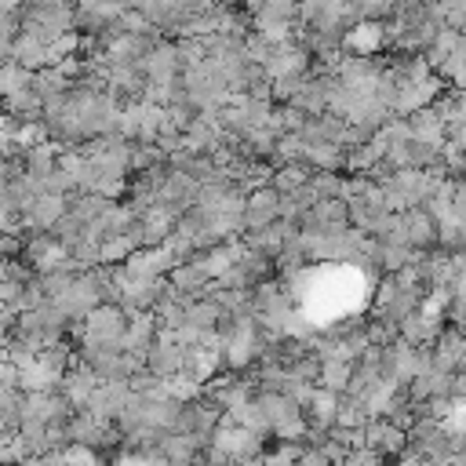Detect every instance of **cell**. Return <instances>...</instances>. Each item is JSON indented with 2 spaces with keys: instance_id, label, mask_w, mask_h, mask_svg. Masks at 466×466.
<instances>
[{
  "instance_id": "1",
  "label": "cell",
  "mask_w": 466,
  "mask_h": 466,
  "mask_svg": "<svg viewBox=\"0 0 466 466\" xmlns=\"http://www.w3.org/2000/svg\"><path fill=\"white\" fill-rule=\"evenodd\" d=\"M280 218V193L273 186L251 189L248 204H244V229H266Z\"/></svg>"
},
{
  "instance_id": "2",
  "label": "cell",
  "mask_w": 466,
  "mask_h": 466,
  "mask_svg": "<svg viewBox=\"0 0 466 466\" xmlns=\"http://www.w3.org/2000/svg\"><path fill=\"white\" fill-rule=\"evenodd\" d=\"M142 73L149 84H164V87H175V73H178V47L171 44H157L146 62H142Z\"/></svg>"
},
{
  "instance_id": "3",
  "label": "cell",
  "mask_w": 466,
  "mask_h": 466,
  "mask_svg": "<svg viewBox=\"0 0 466 466\" xmlns=\"http://www.w3.org/2000/svg\"><path fill=\"white\" fill-rule=\"evenodd\" d=\"M364 441H368V448L379 451V455H404L408 433L397 430L390 419H375V422L364 426Z\"/></svg>"
},
{
  "instance_id": "4",
  "label": "cell",
  "mask_w": 466,
  "mask_h": 466,
  "mask_svg": "<svg viewBox=\"0 0 466 466\" xmlns=\"http://www.w3.org/2000/svg\"><path fill=\"white\" fill-rule=\"evenodd\" d=\"M408 131H411V142L430 146V149H444V131H448V124L437 116V109H419V113H411Z\"/></svg>"
},
{
  "instance_id": "5",
  "label": "cell",
  "mask_w": 466,
  "mask_h": 466,
  "mask_svg": "<svg viewBox=\"0 0 466 466\" xmlns=\"http://www.w3.org/2000/svg\"><path fill=\"white\" fill-rule=\"evenodd\" d=\"M404 226H408V248H415L419 255L430 251L433 244H441V229H437V222L422 208L404 211Z\"/></svg>"
},
{
  "instance_id": "6",
  "label": "cell",
  "mask_w": 466,
  "mask_h": 466,
  "mask_svg": "<svg viewBox=\"0 0 466 466\" xmlns=\"http://www.w3.org/2000/svg\"><path fill=\"white\" fill-rule=\"evenodd\" d=\"M66 211H69L66 197L40 193V197H36V204L25 211V218H29V226H33V229H55V226L66 218Z\"/></svg>"
},
{
  "instance_id": "7",
  "label": "cell",
  "mask_w": 466,
  "mask_h": 466,
  "mask_svg": "<svg viewBox=\"0 0 466 466\" xmlns=\"http://www.w3.org/2000/svg\"><path fill=\"white\" fill-rule=\"evenodd\" d=\"M306 422H309L313 430L331 433V430L339 426V397H335V393H328V390H317V393H313V400L306 404Z\"/></svg>"
},
{
  "instance_id": "8",
  "label": "cell",
  "mask_w": 466,
  "mask_h": 466,
  "mask_svg": "<svg viewBox=\"0 0 466 466\" xmlns=\"http://www.w3.org/2000/svg\"><path fill=\"white\" fill-rule=\"evenodd\" d=\"M102 382H98V375L91 371V368H80V371H69L66 379H62V397H66V404H76V408H87V400L95 397V390H98Z\"/></svg>"
},
{
  "instance_id": "9",
  "label": "cell",
  "mask_w": 466,
  "mask_h": 466,
  "mask_svg": "<svg viewBox=\"0 0 466 466\" xmlns=\"http://www.w3.org/2000/svg\"><path fill=\"white\" fill-rule=\"evenodd\" d=\"M157 448H160V455H164L171 466H189L193 455H197V448H200V441H197L193 433H164Z\"/></svg>"
},
{
  "instance_id": "10",
  "label": "cell",
  "mask_w": 466,
  "mask_h": 466,
  "mask_svg": "<svg viewBox=\"0 0 466 466\" xmlns=\"http://www.w3.org/2000/svg\"><path fill=\"white\" fill-rule=\"evenodd\" d=\"M353 368L357 364H350V360H320V390H328V393H346L350 390V379H353Z\"/></svg>"
},
{
  "instance_id": "11",
  "label": "cell",
  "mask_w": 466,
  "mask_h": 466,
  "mask_svg": "<svg viewBox=\"0 0 466 466\" xmlns=\"http://www.w3.org/2000/svg\"><path fill=\"white\" fill-rule=\"evenodd\" d=\"M342 149L335 142H306V167H320V171H335L342 164Z\"/></svg>"
},
{
  "instance_id": "12",
  "label": "cell",
  "mask_w": 466,
  "mask_h": 466,
  "mask_svg": "<svg viewBox=\"0 0 466 466\" xmlns=\"http://www.w3.org/2000/svg\"><path fill=\"white\" fill-rule=\"evenodd\" d=\"M302 186H309V167H306V164H288V167L273 171V189H277L280 197L299 193Z\"/></svg>"
},
{
  "instance_id": "13",
  "label": "cell",
  "mask_w": 466,
  "mask_h": 466,
  "mask_svg": "<svg viewBox=\"0 0 466 466\" xmlns=\"http://www.w3.org/2000/svg\"><path fill=\"white\" fill-rule=\"evenodd\" d=\"M350 47L353 51H371V47H379L382 44V25H375V22H360V25H353L350 29Z\"/></svg>"
},
{
  "instance_id": "14",
  "label": "cell",
  "mask_w": 466,
  "mask_h": 466,
  "mask_svg": "<svg viewBox=\"0 0 466 466\" xmlns=\"http://www.w3.org/2000/svg\"><path fill=\"white\" fill-rule=\"evenodd\" d=\"M342 466H382V455L379 451H371V448H357V451H350L346 455V462Z\"/></svg>"
},
{
  "instance_id": "15",
  "label": "cell",
  "mask_w": 466,
  "mask_h": 466,
  "mask_svg": "<svg viewBox=\"0 0 466 466\" xmlns=\"http://www.w3.org/2000/svg\"><path fill=\"white\" fill-rule=\"evenodd\" d=\"M393 466H426V459H422V455H415V451H408V455H400Z\"/></svg>"
},
{
  "instance_id": "16",
  "label": "cell",
  "mask_w": 466,
  "mask_h": 466,
  "mask_svg": "<svg viewBox=\"0 0 466 466\" xmlns=\"http://www.w3.org/2000/svg\"><path fill=\"white\" fill-rule=\"evenodd\" d=\"M7 441H11V437H7V426H4V422H0V448H4V444H7Z\"/></svg>"
},
{
  "instance_id": "17",
  "label": "cell",
  "mask_w": 466,
  "mask_h": 466,
  "mask_svg": "<svg viewBox=\"0 0 466 466\" xmlns=\"http://www.w3.org/2000/svg\"><path fill=\"white\" fill-rule=\"evenodd\" d=\"M4 313H7V306H4V295H0V317H4Z\"/></svg>"
}]
</instances>
